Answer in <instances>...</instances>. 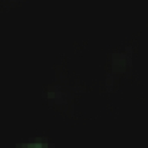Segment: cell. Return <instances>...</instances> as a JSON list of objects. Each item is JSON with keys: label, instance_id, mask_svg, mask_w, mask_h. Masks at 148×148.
<instances>
[{"label": "cell", "instance_id": "6da1fadb", "mask_svg": "<svg viewBox=\"0 0 148 148\" xmlns=\"http://www.w3.org/2000/svg\"><path fill=\"white\" fill-rule=\"evenodd\" d=\"M28 148H42V146L40 144H35V145H30Z\"/></svg>", "mask_w": 148, "mask_h": 148}]
</instances>
